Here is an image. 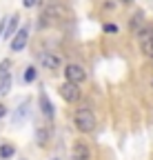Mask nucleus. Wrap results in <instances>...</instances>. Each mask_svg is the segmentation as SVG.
Masks as SVG:
<instances>
[{
    "mask_svg": "<svg viewBox=\"0 0 153 160\" xmlns=\"http://www.w3.org/2000/svg\"><path fill=\"white\" fill-rule=\"evenodd\" d=\"M42 25L45 22H51V20H71L73 18V11L69 9V7H62V5H49V7H45L42 9Z\"/></svg>",
    "mask_w": 153,
    "mask_h": 160,
    "instance_id": "f257e3e1",
    "label": "nucleus"
},
{
    "mask_svg": "<svg viewBox=\"0 0 153 160\" xmlns=\"http://www.w3.org/2000/svg\"><path fill=\"white\" fill-rule=\"evenodd\" d=\"M73 122H75V127H78V131L89 133V131H93V127H95V116H93L91 109H78V111H75V116H73Z\"/></svg>",
    "mask_w": 153,
    "mask_h": 160,
    "instance_id": "f03ea898",
    "label": "nucleus"
},
{
    "mask_svg": "<svg viewBox=\"0 0 153 160\" xmlns=\"http://www.w3.org/2000/svg\"><path fill=\"white\" fill-rule=\"evenodd\" d=\"M65 76H67L69 82H75V85H82L84 80H87V71H84L82 65H67Z\"/></svg>",
    "mask_w": 153,
    "mask_h": 160,
    "instance_id": "7ed1b4c3",
    "label": "nucleus"
},
{
    "mask_svg": "<svg viewBox=\"0 0 153 160\" xmlns=\"http://www.w3.org/2000/svg\"><path fill=\"white\" fill-rule=\"evenodd\" d=\"M138 38H140L142 53H144V56H149V58L153 60V31H151L149 27H144V29L138 33Z\"/></svg>",
    "mask_w": 153,
    "mask_h": 160,
    "instance_id": "20e7f679",
    "label": "nucleus"
},
{
    "mask_svg": "<svg viewBox=\"0 0 153 160\" xmlns=\"http://www.w3.org/2000/svg\"><path fill=\"white\" fill-rule=\"evenodd\" d=\"M58 91H60V96L67 100V102H75V100L80 98V85L69 82V80H67V82H65V85H62Z\"/></svg>",
    "mask_w": 153,
    "mask_h": 160,
    "instance_id": "39448f33",
    "label": "nucleus"
},
{
    "mask_svg": "<svg viewBox=\"0 0 153 160\" xmlns=\"http://www.w3.org/2000/svg\"><path fill=\"white\" fill-rule=\"evenodd\" d=\"M27 40H29V31H27V27L18 29V33L11 38V51H22V49L27 47Z\"/></svg>",
    "mask_w": 153,
    "mask_h": 160,
    "instance_id": "423d86ee",
    "label": "nucleus"
},
{
    "mask_svg": "<svg viewBox=\"0 0 153 160\" xmlns=\"http://www.w3.org/2000/svg\"><path fill=\"white\" fill-rule=\"evenodd\" d=\"M71 156H73V160H89V147L84 142H75L71 149Z\"/></svg>",
    "mask_w": 153,
    "mask_h": 160,
    "instance_id": "0eeeda50",
    "label": "nucleus"
},
{
    "mask_svg": "<svg viewBox=\"0 0 153 160\" xmlns=\"http://www.w3.org/2000/svg\"><path fill=\"white\" fill-rule=\"evenodd\" d=\"M40 62L47 69H58L60 67V58L55 56V53H40Z\"/></svg>",
    "mask_w": 153,
    "mask_h": 160,
    "instance_id": "6e6552de",
    "label": "nucleus"
},
{
    "mask_svg": "<svg viewBox=\"0 0 153 160\" xmlns=\"http://www.w3.org/2000/svg\"><path fill=\"white\" fill-rule=\"evenodd\" d=\"M142 25H144V18H142V13H140V11H138L136 16H131V20H129V29H131L133 33H140V31L144 29Z\"/></svg>",
    "mask_w": 153,
    "mask_h": 160,
    "instance_id": "1a4fd4ad",
    "label": "nucleus"
},
{
    "mask_svg": "<svg viewBox=\"0 0 153 160\" xmlns=\"http://www.w3.org/2000/svg\"><path fill=\"white\" fill-rule=\"evenodd\" d=\"M38 100H40V109H42V113H45V118H53V107H51V100L47 98V93H40V98H38Z\"/></svg>",
    "mask_w": 153,
    "mask_h": 160,
    "instance_id": "9d476101",
    "label": "nucleus"
},
{
    "mask_svg": "<svg viewBox=\"0 0 153 160\" xmlns=\"http://www.w3.org/2000/svg\"><path fill=\"white\" fill-rule=\"evenodd\" d=\"M16 29H18V16H11V18H9V22H7V29H5V38H7V40L13 38V36L18 33Z\"/></svg>",
    "mask_w": 153,
    "mask_h": 160,
    "instance_id": "9b49d317",
    "label": "nucleus"
},
{
    "mask_svg": "<svg viewBox=\"0 0 153 160\" xmlns=\"http://www.w3.org/2000/svg\"><path fill=\"white\" fill-rule=\"evenodd\" d=\"M13 153H16V147H13V145H9V142H2V145H0V158H2V160H9Z\"/></svg>",
    "mask_w": 153,
    "mask_h": 160,
    "instance_id": "f8f14e48",
    "label": "nucleus"
},
{
    "mask_svg": "<svg viewBox=\"0 0 153 160\" xmlns=\"http://www.w3.org/2000/svg\"><path fill=\"white\" fill-rule=\"evenodd\" d=\"M9 69H11V60H2V62H0V78L11 76V73H9Z\"/></svg>",
    "mask_w": 153,
    "mask_h": 160,
    "instance_id": "ddd939ff",
    "label": "nucleus"
},
{
    "mask_svg": "<svg viewBox=\"0 0 153 160\" xmlns=\"http://www.w3.org/2000/svg\"><path fill=\"white\" fill-rule=\"evenodd\" d=\"M22 80H25V82H33V80H36V69H33V67H27Z\"/></svg>",
    "mask_w": 153,
    "mask_h": 160,
    "instance_id": "4468645a",
    "label": "nucleus"
},
{
    "mask_svg": "<svg viewBox=\"0 0 153 160\" xmlns=\"http://www.w3.org/2000/svg\"><path fill=\"white\" fill-rule=\"evenodd\" d=\"M25 111H27V105H20V109H18V113L13 116V120H16V122H20V118L25 116Z\"/></svg>",
    "mask_w": 153,
    "mask_h": 160,
    "instance_id": "2eb2a0df",
    "label": "nucleus"
},
{
    "mask_svg": "<svg viewBox=\"0 0 153 160\" xmlns=\"http://www.w3.org/2000/svg\"><path fill=\"white\" fill-rule=\"evenodd\" d=\"M104 31L107 33H118V25H104Z\"/></svg>",
    "mask_w": 153,
    "mask_h": 160,
    "instance_id": "dca6fc26",
    "label": "nucleus"
},
{
    "mask_svg": "<svg viewBox=\"0 0 153 160\" xmlns=\"http://www.w3.org/2000/svg\"><path fill=\"white\" fill-rule=\"evenodd\" d=\"M5 29H7V18H0V36L5 33Z\"/></svg>",
    "mask_w": 153,
    "mask_h": 160,
    "instance_id": "f3484780",
    "label": "nucleus"
},
{
    "mask_svg": "<svg viewBox=\"0 0 153 160\" xmlns=\"http://www.w3.org/2000/svg\"><path fill=\"white\" fill-rule=\"evenodd\" d=\"M22 5H25V7H36L38 0H22Z\"/></svg>",
    "mask_w": 153,
    "mask_h": 160,
    "instance_id": "a211bd4d",
    "label": "nucleus"
},
{
    "mask_svg": "<svg viewBox=\"0 0 153 160\" xmlns=\"http://www.w3.org/2000/svg\"><path fill=\"white\" fill-rule=\"evenodd\" d=\"M7 116V107L5 105H0V118H5Z\"/></svg>",
    "mask_w": 153,
    "mask_h": 160,
    "instance_id": "6ab92c4d",
    "label": "nucleus"
},
{
    "mask_svg": "<svg viewBox=\"0 0 153 160\" xmlns=\"http://www.w3.org/2000/svg\"><path fill=\"white\" fill-rule=\"evenodd\" d=\"M120 2H124V5H129V2H133V0H120Z\"/></svg>",
    "mask_w": 153,
    "mask_h": 160,
    "instance_id": "aec40b11",
    "label": "nucleus"
},
{
    "mask_svg": "<svg viewBox=\"0 0 153 160\" xmlns=\"http://www.w3.org/2000/svg\"><path fill=\"white\" fill-rule=\"evenodd\" d=\"M151 85H153V76H151Z\"/></svg>",
    "mask_w": 153,
    "mask_h": 160,
    "instance_id": "412c9836",
    "label": "nucleus"
},
{
    "mask_svg": "<svg viewBox=\"0 0 153 160\" xmlns=\"http://www.w3.org/2000/svg\"><path fill=\"white\" fill-rule=\"evenodd\" d=\"M53 160H58V158H53Z\"/></svg>",
    "mask_w": 153,
    "mask_h": 160,
    "instance_id": "4be33fe9",
    "label": "nucleus"
},
{
    "mask_svg": "<svg viewBox=\"0 0 153 160\" xmlns=\"http://www.w3.org/2000/svg\"><path fill=\"white\" fill-rule=\"evenodd\" d=\"M51 2H53V0H51Z\"/></svg>",
    "mask_w": 153,
    "mask_h": 160,
    "instance_id": "5701e85b",
    "label": "nucleus"
}]
</instances>
